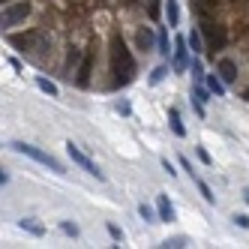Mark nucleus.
<instances>
[{
  "mask_svg": "<svg viewBox=\"0 0 249 249\" xmlns=\"http://www.w3.org/2000/svg\"><path fill=\"white\" fill-rule=\"evenodd\" d=\"M27 15H30V3H27V0L6 3L3 9H0V27H15V24H21Z\"/></svg>",
  "mask_w": 249,
  "mask_h": 249,
  "instance_id": "obj_2",
  "label": "nucleus"
},
{
  "mask_svg": "<svg viewBox=\"0 0 249 249\" xmlns=\"http://www.w3.org/2000/svg\"><path fill=\"white\" fill-rule=\"evenodd\" d=\"M234 225H240V228H249V216H240V213H237V216H234Z\"/></svg>",
  "mask_w": 249,
  "mask_h": 249,
  "instance_id": "obj_25",
  "label": "nucleus"
},
{
  "mask_svg": "<svg viewBox=\"0 0 249 249\" xmlns=\"http://www.w3.org/2000/svg\"><path fill=\"white\" fill-rule=\"evenodd\" d=\"M36 87L42 93H48V96H57V84H51L48 78H36Z\"/></svg>",
  "mask_w": 249,
  "mask_h": 249,
  "instance_id": "obj_13",
  "label": "nucleus"
},
{
  "mask_svg": "<svg viewBox=\"0 0 249 249\" xmlns=\"http://www.w3.org/2000/svg\"><path fill=\"white\" fill-rule=\"evenodd\" d=\"M192 78H195V81H201V78H204V69H201L198 60H192Z\"/></svg>",
  "mask_w": 249,
  "mask_h": 249,
  "instance_id": "obj_19",
  "label": "nucleus"
},
{
  "mask_svg": "<svg viewBox=\"0 0 249 249\" xmlns=\"http://www.w3.org/2000/svg\"><path fill=\"white\" fill-rule=\"evenodd\" d=\"M156 207H159V219H162V222H171V219H174V207L168 204V198H165V195H159Z\"/></svg>",
  "mask_w": 249,
  "mask_h": 249,
  "instance_id": "obj_9",
  "label": "nucleus"
},
{
  "mask_svg": "<svg viewBox=\"0 0 249 249\" xmlns=\"http://www.w3.org/2000/svg\"><path fill=\"white\" fill-rule=\"evenodd\" d=\"M168 120H171V129H174V135H186V126H183V123H180V114H177V108H171L168 111Z\"/></svg>",
  "mask_w": 249,
  "mask_h": 249,
  "instance_id": "obj_11",
  "label": "nucleus"
},
{
  "mask_svg": "<svg viewBox=\"0 0 249 249\" xmlns=\"http://www.w3.org/2000/svg\"><path fill=\"white\" fill-rule=\"evenodd\" d=\"M246 99H249V93H246Z\"/></svg>",
  "mask_w": 249,
  "mask_h": 249,
  "instance_id": "obj_29",
  "label": "nucleus"
},
{
  "mask_svg": "<svg viewBox=\"0 0 249 249\" xmlns=\"http://www.w3.org/2000/svg\"><path fill=\"white\" fill-rule=\"evenodd\" d=\"M60 228H63V234H72V237L78 234V225H72V222H63Z\"/></svg>",
  "mask_w": 249,
  "mask_h": 249,
  "instance_id": "obj_21",
  "label": "nucleus"
},
{
  "mask_svg": "<svg viewBox=\"0 0 249 249\" xmlns=\"http://www.w3.org/2000/svg\"><path fill=\"white\" fill-rule=\"evenodd\" d=\"M78 63V51L72 48V51H69V60H66V66H75Z\"/></svg>",
  "mask_w": 249,
  "mask_h": 249,
  "instance_id": "obj_26",
  "label": "nucleus"
},
{
  "mask_svg": "<svg viewBox=\"0 0 249 249\" xmlns=\"http://www.w3.org/2000/svg\"><path fill=\"white\" fill-rule=\"evenodd\" d=\"M207 87H210V90L216 93V96H225V81H219L216 75H210V78H207Z\"/></svg>",
  "mask_w": 249,
  "mask_h": 249,
  "instance_id": "obj_12",
  "label": "nucleus"
},
{
  "mask_svg": "<svg viewBox=\"0 0 249 249\" xmlns=\"http://www.w3.org/2000/svg\"><path fill=\"white\" fill-rule=\"evenodd\" d=\"M0 3H3V0H0Z\"/></svg>",
  "mask_w": 249,
  "mask_h": 249,
  "instance_id": "obj_30",
  "label": "nucleus"
},
{
  "mask_svg": "<svg viewBox=\"0 0 249 249\" xmlns=\"http://www.w3.org/2000/svg\"><path fill=\"white\" fill-rule=\"evenodd\" d=\"M186 45L192 48V54H201V36H198V33H189V39H186Z\"/></svg>",
  "mask_w": 249,
  "mask_h": 249,
  "instance_id": "obj_16",
  "label": "nucleus"
},
{
  "mask_svg": "<svg viewBox=\"0 0 249 249\" xmlns=\"http://www.w3.org/2000/svg\"><path fill=\"white\" fill-rule=\"evenodd\" d=\"M192 180H195V186H198V192L204 195V201H207V204H213V192H210V186L201 180V177H192Z\"/></svg>",
  "mask_w": 249,
  "mask_h": 249,
  "instance_id": "obj_14",
  "label": "nucleus"
},
{
  "mask_svg": "<svg viewBox=\"0 0 249 249\" xmlns=\"http://www.w3.org/2000/svg\"><path fill=\"white\" fill-rule=\"evenodd\" d=\"M165 75H168V66H156V69H153V75H150V84H159Z\"/></svg>",
  "mask_w": 249,
  "mask_h": 249,
  "instance_id": "obj_17",
  "label": "nucleus"
},
{
  "mask_svg": "<svg viewBox=\"0 0 249 249\" xmlns=\"http://www.w3.org/2000/svg\"><path fill=\"white\" fill-rule=\"evenodd\" d=\"M111 75H114V84H117V87L129 84L132 75H135V60H132L126 42H123L120 36L111 39Z\"/></svg>",
  "mask_w": 249,
  "mask_h": 249,
  "instance_id": "obj_1",
  "label": "nucleus"
},
{
  "mask_svg": "<svg viewBox=\"0 0 249 249\" xmlns=\"http://www.w3.org/2000/svg\"><path fill=\"white\" fill-rule=\"evenodd\" d=\"M138 213H141V216H144L147 222H159V219H156V213H153V210H150L147 204H141V207H138Z\"/></svg>",
  "mask_w": 249,
  "mask_h": 249,
  "instance_id": "obj_18",
  "label": "nucleus"
},
{
  "mask_svg": "<svg viewBox=\"0 0 249 249\" xmlns=\"http://www.w3.org/2000/svg\"><path fill=\"white\" fill-rule=\"evenodd\" d=\"M195 102H207V90H204V87H198V90H195Z\"/></svg>",
  "mask_w": 249,
  "mask_h": 249,
  "instance_id": "obj_24",
  "label": "nucleus"
},
{
  "mask_svg": "<svg viewBox=\"0 0 249 249\" xmlns=\"http://www.w3.org/2000/svg\"><path fill=\"white\" fill-rule=\"evenodd\" d=\"M66 150H69V156H72V162H75V165H81V168H84L87 174H93L96 180H102V171H99V168H96V165L90 162V159H87V156H84V153H81V150H78V147L72 144V141H69V144H66Z\"/></svg>",
  "mask_w": 249,
  "mask_h": 249,
  "instance_id": "obj_4",
  "label": "nucleus"
},
{
  "mask_svg": "<svg viewBox=\"0 0 249 249\" xmlns=\"http://www.w3.org/2000/svg\"><path fill=\"white\" fill-rule=\"evenodd\" d=\"M108 234H111V237H114L117 243H123V231H120L117 225H108Z\"/></svg>",
  "mask_w": 249,
  "mask_h": 249,
  "instance_id": "obj_20",
  "label": "nucleus"
},
{
  "mask_svg": "<svg viewBox=\"0 0 249 249\" xmlns=\"http://www.w3.org/2000/svg\"><path fill=\"white\" fill-rule=\"evenodd\" d=\"M246 201H249V189H246Z\"/></svg>",
  "mask_w": 249,
  "mask_h": 249,
  "instance_id": "obj_28",
  "label": "nucleus"
},
{
  "mask_svg": "<svg viewBox=\"0 0 249 249\" xmlns=\"http://www.w3.org/2000/svg\"><path fill=\"white\" fill-rule=\"evenodd\" d=\"M204 39L210 42V48L216 51L219 45H225V33L216 27V24H210V21H204Z\"/></svg>",
  "mask_w": 249,
  "mask_h": 249,
  "instance_id": "obj_6",
  "label": "nucleus"
},
{
  "mask_svg": "<svg viewBox=\"0 0 249 249\" xmlns=\"http://www.w3.org/2000/svg\"><path fill=\"white\" fill-rule=\"evenodd\" d=\"M159 54H168V39H165V33H159Z\"/></svg>",
  "mask_w": 249,
  "mask_h": 249,
  "instance_id": "obj_22",
  "label": "nucleus"
},
{
  "mask_svg": "<svg viewBox=\"0 0 249 249\" xmlns=\"http://www.w3.org/2000/svg\"><path fill=\"white\" fill-rule=\"evenodd\" d=\"M162 246H171V249H177V246H186V240H183V237H174V240H165Z\"/></svg>",
  "mask_w": 249,
  "mask_h": 249,
  "instance_id": "obj_23",
  "label": "nucleus"
},
{
  "mask_svg": "<svg viewBox=\"0 0 249 249\" xmlns=\"http://www.w3.org/2000/svg\"><path fill=\"white\" fill-rule=\"evenodd\" d=\"M18 225H21L24 231H30V234H45V228H42L39 222H30V219H21Z\"/></svg>",
  "mask_w": 249,
  "mask_h": 249,
  "instance_id": "obj_15",
  "label": "nucleus"
},
{
  "mask_svg": "<svg viewBox=\"0 0 249 249\" xmlns=\"http://www.w3.org/2000/svg\"><path fill=\"white\" fill-rule=\"evenodd\" d=\"M165 18H168V27H177V21H180V6H177V0H165Z\"/></svg>",
  "mask_w": 249,
  "mask_h": 249,
  "instance_id": "obj_8",
  "label": "nucleus"
},
{
  "mask_svg": "<svg viewBox=\"0 0 249 249\" xmlns=\"http://www.w3.org/2000/svg\"><path fill=\"white\" fill-rule=\"evenodd\" d=\"M15 150H18V153H24V156H30V159H36V162H42V165H48L51 171L63 174V165H60V162H57V159L51 156V153H42L39 147H33V144H21V141H18V144H15Z\"/></svg>",
  "mask_w": 249,
  "mask_h": 249,
  "instance_id": "obj_3",
  "label": "nucleus"
},
{
  "mask_svg": "<svg viewBox=\"0 0 249 249\" xmlns=\"http://www.w3.org/2000/svg\"><path fill=\"white\" fill-rule=\"evenodd\" d=\"M6 180H9V177H6V171H0V186H3Z\"/></svg>",
  "mask_w": 249,
  "mask_h": 249,
  "instance_id": "obj_27",
  "label": "nucleus"
},
{
  "mask_svg": "<svg viewBox=\"0 0 249 249\" xmlns=\"http://www.w3.org/2000/svg\"><path fill=\"white\" fill-rule=\"evenodd\" d=\"M135 39H138V48H141V51H150V48H153V30H150V27H141Z\"/></svg>",
  "mask_w": 249,
  "mask_h": 249,
  "instance_id": "obj_10",
  "label": "nucleus"
},
{
  "mask_svg": "<svg viewBox=\"0 0 249 249\" xmlns=\"http://www.w3.org/2000/svg\"><path fill=\"white\" fill-rule=\"evenodd\" d=\"M186 48H189L186 39H177V45H174V69L177 72H183V69L189 66V51Z\"/></svg>",
  "mask_w": 249,
  "mask_h": 249,
  "instance_id": "obj_5",
  "label": "nucleus"
},
{
  "mask_svg": "<svg viewBox=\"0 0 249 249\" xmlns=\"http://www.w3.org/2000/svg\"><path fill=\"white\" fill-rule=\"evenodd\" d=\"M219 75H222V81H225V84L237 81V66H234V60L222 57V60H219Z\"/></svg>",
  "mask_w": 249,
  "mask_h": 249,
  "instance_id": "obj_7",
  "label": "nucleus"
}]
</instances>
